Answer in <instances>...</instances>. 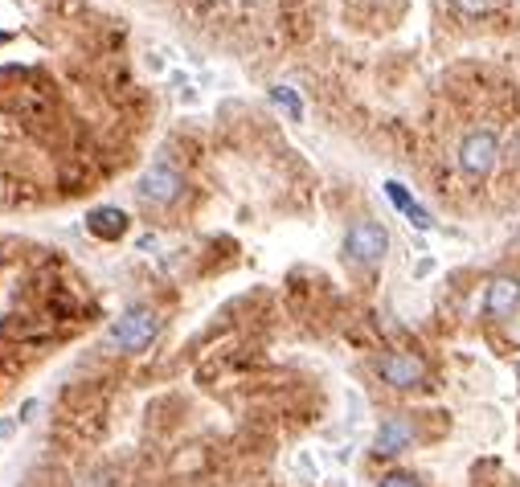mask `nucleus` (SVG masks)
<instances>
[{
    "instance_id": "1",
    "label": "nucleus",
    "mask_w": 520,
    "mask_h": 487,
    "mask_svg": "<svg viewBox=\"0 0 520 487\" xmlns=\"http://www.w3.org/2000/svg\"><path fill=\"white\" fill-rule=\"evenodd\" d=\"M160 336V316L152 312V307H132V312H123L111 328V344L119 352H144L152 340Z\"/></svg>"
},
{
    "instance_id": "2",
    "label": "nucleus",
    "mask_w": 520,
    "mask_h": 487,
    "mask_svg": "<svg viewBox=\"0 0 520 487\" xmlns=\"http://www.w3.org/2000/svg\"><path fill=\"white\" fill-rule=\"evenodd\" d=\"M344 254H349L353 262H361V267H377V262L389 254V234L381 221L373 217H361L349 226V234H344Z\"/></svg>"
},
{
    "instance_id": "3",
    "label": "nucleus",
    "mask_w": 520,
    "mask_h": 487,
    "mask_svg": "<svg viewBox=\"0 0 520 487\" xmlns=\"http://www.w3.org/2000/svg\"><path fill=\"white\" fill-rule=\"evenodd\" d=\"M496 160H500V140H496V131H488V127L467 131L463 144H459V172L480 181V176H488V172L496 168Z\"/></svg>"
},
{
    "instance_id": "4",
    "label": "nucleus",
    "mask_w": 520,
    "mask_h": 487,
    "mask_svg": "<svg viewBox=\"0 0 520 487\" xmlns=\"http://www.w3.org/2000/svg\"><path fill=\"white\" fill-rule=\"evenodd\" d=\"M377 377L389 385V389H422L426 385V361L418 357V352H385V357L377 361Z\"/></svg>"
},
{
    "instance_id": "5",
    "label": "nucleus",
    "mask_w": 520,
    "mask_h": 487,
    "mask_svg": "<svg viewBox=\"0 0 520 487\" xmlns=\"http://www.w3.org/2000/svg\"><path fill=\"white\" fill-rule=\"evenodd\" d=\"M185 193V176L172 168V164H152L144 176H140V201L144 205H172Z\"/></svg>"
},
{
    "instance_id": "6",
    "label": "nucleus",
    "mask_w": 520,
    "mask_h": 487,
    "mask_svg": "<svg viewBox=\"0 0 520 487\" xmlns=\"http://www.w3.org/2000/svg\"><path fill=\"white\" fill-rule=\"evenodd\" d=\"M414 438H418V430H414V418H410V414H389V418H381V426H377L373 455H377V459H398L402 451L414 447Z\"/></svg>"
},
{
    "instance_id": "7",
    "label": "nucleus",
    "mask_w": 520,
    "mask_h": 487,
    "mask_svg": "<svg viewBox=\"0 0 520 487\" xmlns=\"http://www.w3.org/2000/svg\"><path fill=\"white\" fill-rule=\"evenodd\" d=\"M516 307H520V279L516 275L488 279V287H484V312L492 320H508V316H516Z\"/></svg>"
},
{
    "instance_id": "8",
    "label": "nucleus",
    "mask_w": 520,
    "mask_h": 487,
    "mask_svg": "<svg viewBox=\"0 0 520 487\" xmlns=\"http://www.w3.org/2000/svg\"><path fill=\"white\" fill-rule=\"evenodd\" d=\"M86 230H91L95 238H103V242H119L127 234V213L111 209V205L91 209V213H86Z\"/></svg>"
},
{
    "instance_id": "9",
    "label": "nucleus",
    "mask_w": 520,
    "mask_h": 487,
    "mask_svg": "<svg viewBox=\"0 0 520 487\" xmlns=\"http://www.w3.org/2000/svg\"><path fill=\"white\" fill-rule=\"evenodd\" d=\"M385 197L389 201H394V209H402L406 217H410V226L414 230H430V226H435V217H430L414 197H410V189L406 185H398V181H385Z\"/></svg>"
},
{
    "instance_id": "10",
    "label": "nucleus",
    "mask_w": 520,
    "mask_h": 487,
    "mask_svg": "<svg viewBox=\"0 0 520 487\" xmlns=\"http://www.w3.org/2000/svg\"><path fill=\"white\" fill-rule=\"evenodd\" d=\"M271 99H275L291 119H303V103H299V95L291 91V86H271Z\"/></svg>"
},
{
    "instance_id": "11",
    "label": "nucleus",
    "mask_w": 520,
    "mask_h": 487,
    "mask_svg": "<svg viewBox=\"0 0 520 487\" xmlns=\"http://www.w3.org/2000/svg\"><path fill=\"white\" fill-rule=\"evenodd\" d=\"M451 5H455V13H463V17H488V13L500 9V0H451Z\"/></svg>"
},
{
    "instance_id": "12",
    "label": "nucleus",
    "mask_w": 520,
    "mask_h": 487,
    "mask_svg": "<svg viewBox=\"0 0 520 487\" xmlns=\"http://www.w3.org/2000/svg\"><path fill=\"white\" fill-rule=\"evenodd\" d=\"M377 487H422V479H418L414 471H389Z\"/></svg>"
},
{
    "instance_id": "13",
    "label": "nucleus",
    "mask_w": 520,
    "mask_h": 487,
    "mask_svg": "<svg viewBox=\"0 0 520 487\" xmlns=\"http://www.w3.org/2000/svg\"><path fill=\"white\" fill-rule=\"evenodd\" d=\"M17 430V418H0V438H13Z\"/></svg>"
},
{
    "instance_id": "14",
    "label": "nucleus",
    "mask_w": 520,
    "mask_h": 487,
    "mask_svg": "<svg viewBox=\"0 0 520 487\" xmlns=\"http://www.w3.org/2000/svg\"><path fill=\"white\" fill-rule=\"evenodd\" d=\"M82 487H111V483H107V479H86Z\"/></svg>"
},
{
    "instance_id": "15",
    "label": "nucleus",
    "mask_w": 520,
    "mask_h": 487,
    "mask_svg": "<svg viewBox=\"0 0 520 487\" xmlns=\"http://www.w3.org/2000/svg\"><path fill=\"white\" fill-rule=\"evenodd\" d=\"M5 250H9V246H5V242H0V262H5V258H9V254H5Z\"/></svg>"
},
{
    "instance_id": "16",
    "label": "nucleus",
    "mask_w": 520,
    "mask_h": 487,
    "mask_svg": "<svg viewBox=\"0 0 520 487\" xmlns=\"http://www.w3.org/2000/svg\"><path fill=\"white\" fill-rule=\"evenodd\" d=\"M516 373H520V369H516Z\"/></svg>"
}]
</instances>
